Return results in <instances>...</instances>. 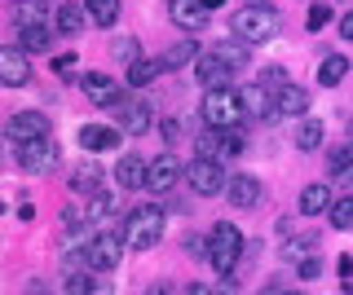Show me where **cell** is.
<instances>
[{
    "mask_svg": "<svg viewBox=\"0 0 353 295\" xmlns=\"http://www.w3.org/2000/svg\"><path fill=\"white\" fill-rule=\"evenodd\" d=\"M230 36L243 40V45H270V40L283 36V14L270 0H248L243 9L230 14Z\"/></svg>",
    "mask_w": 353,
    "mask_h": 295,
    "instance_id": "obj_1",
    "label": "cell"
},
{
    "mask_svg": "<svg viewBox=\"0 0 353 295\" xmlns=\"http://www.w3.org/2000/svg\"><path fill=\"white\" fill-rule=\"evenodd\" d=\"M88 251V269H97V273H110L119 265V256H124V238H115L110 229H102V234H93L84 243Z\"/></svg>",
    "mask_w": 353,
    "mask_h": 295,
    "instance_id": "obj_7",
    "label": "cell"
},
{
    "mask_svg": "<svg viewBox=\"0 0 353 295\" xmlns=\"http://www.w3.org/2000/svg\"><path fill=\"white\" fill-rule=\"evenodd\" d=\"M248 49H252V45H243V40H234V36L221 40V45H212V53H216L221 62H230L234 71H248Z\"/></svg>",
    "mask_w": 353,
    "mask_h": 295,
    "instance_id": "obj_27",
    "label": "cell"
},
{
    "mask_svg": "<svg viewBox=\"0 0 353 295\" xmlns=\"http://www.w3.org/2000/svg\"><path fill=\"white\" fill-rule=\"evenodd\" d=\"M18 155V168L27 172V177H44V172H53L62 163V150L53 137H40V141H22V146H14Z\"/></svg>",
    "mask_w": 353,
    "mask_h": 295,
    "instance_id": "obj_5",
    "label": "cell"
},
{
    "mask_svg": "<svg viewBox=\"0 0 353 295\" xmlns=\"http://www.w3.org/2000/svg\"><path fill=\"white\" fill-rule=\"evenodd\" d=\"M93 295H110V282H102V278H93Z\"/></svg>",
    "mask_w": 353,
    "mask_h": 295,
    "instance_id": "obj_43",
    "label": "cell"
},
{
    "mask_svg": "<svg viewBox=\"0 0 353 295\" xmlns=\"http://www.w3.org/2000/svg\"><path fill=\"white\" fill-rule=\"evenodd\" d=\"M119 133H124V128L84 124V128H80V146L88 150V155H97V150H119Z\"/></svg>",
    "mask_w": 353,
    "mask_h": 295,
    "instance_id": "obj_20",
    "label": "cell"
},
{
    "mask_svg": "<svg viewBox=\"0 0 353 295\" xmlns=\"http://www.w3.org/2000/svg\"><path fill=\"white\" fill-rule=\"evenodd\" d=\"M296 273H301V278H305V282H314V278H318V273H323V260H318V251H314V256H305V260H301V265H296Z\"/></svg>",
    "mask_w": 353,
    "mask_h": 295,
    "instance_id": "obj_36",
    "label": "cell"
},
{
    "mask_svg": "<svg viewBox=\"0 0 353 295\" xmlns=\"http://www.w3.org/2000/svg\"><path fill=\"white\" fill-rule=\"evenodd\" d=\"M203 119H208V128H239L243 119H248V111H243V93H234V89H208Z\"/></svg>",
    "mask_w": 353,
    "mask_h": 295,
    "instance_id": "obj_4",
    "label": "cell"
},
{
    "mask_svg": "<svg viewBox=\"0 0 353 295\" xmlns=\"http://www.w3.org/2000/svg\"><path fill=\"white\" fill-rule=\"evenodd\" d=\"M199 155L203 159H234V155H243L239 128H208V133L199 137Z\"/></svg>",
    "mask_w": 353,
    "mask_h": 295,
    "instance_id": "obj_10",
    "label": "cell"
},
{
    "mask_svg": "<svg viewBox=\"0 0 353 295\" xmlns=\"http://www.w3.org/2000/svg\"><path fill=\"white\" fill-rule=\"evenodd\" d=\"M345 75H349V62L340 58V53H331V58H323V67H318V84H323V89H336Z\"/></svg>",
    "mask_w": 353,
    "mask_h": 295,
    "instance_id": "obj_30",
    "label": "cell"
},
{
    "mask_svg": "<svg viewBox=\"0 0 353 295\" xmlns=\"http://www.w3.org/2000/svg\"><path fill=\"white\" fill-rule=\"evenodd\" d=\"M274 111H279V115H305L309 111V93L301 89V84L287 80L283 89H274Z\"/></svg>",
    "mask_w": 353,
    "mask_h": 295,
    "instance_id": "obj_21",
    "label": "cell"
},
{
    "mask_svg": "<svg viewBox=\"0 0 353 295\" xmlns=\"http://www.w3.org/2000/svg\"><path fill=\"white\" fill-rule=\"evenodd\" d=\"M115 212V194L110 190H97V194H88V221H106V216Z\"/></svg>",
    "mask_w": 353,
    "mask_h": 295,
    "instance_id": "obj_33",
    "label": "cell"
},
{
    "mask_svg": "<svg viewBox=\"0 0 353 295\" xmlns=\"http://www.w3.org/2000/svg\"><path fill=\"white\" fill-rule=\"evenodd\" d=\"M181 295H221V287H216V282H190Z\"/></svg>",
    "mask_w": 353,
    "mask_h": 295,
    "instance_id": "obj_39",
    "label": "cell"
},
{
    "mask_svg": "<svg viewBox=\"0 0 353 295\" xmlns=\"http://www.w3.org/2000/svg\"><path fill=\"white\" fill-rule=\"evenodd\" d=\"M22 295H49V282H31V287L22 291Z\"/></svg>",
    "mask_w": 353,
    "mask_h": 295,
    "instance_id": "obj_42",
    "label": "cell"
},
{
    "mask_svg": "<svg viewBox=\"0 0 353 295\" xmlns=\"http://www.w3.org/2000/svg\"><path fill=\"white\" fill-rule=\"evenodd\" d=\"M168 18L185 31V36H199V31L212 23V9H208L203 0H168Z\"/></svg>",
    "mask_w": 353,
    "mask_h": 295,
    "instance_id": "obj_11",
    "label": "cell"
},
{
    "mask_svg": "<svg viewBox=\"0 0 353 295\" xmlns=\"http://www.w3.org/2000/svg\"><path fill=\"white\" fill-rule=\"evenodd\" d=\"M115 119L119 128H124L128 137H141L150 128V102H137V97H124V102L115 106Z\"/></svg>",
    "mask_w": 353,
    "mask_h": 295,
    "instance_id": "obj_15",
    "label": "cell"
},
{
    "mask_svg": "<svg viewBox=\"0 0 353 295\" xmlns=\"http://www.w3.org/2000/svg\"><path fill=\"white\" fill-rule=\"evenodd\" d=\"M163 71H176V67H185V62H199V45H194V36H185V40H176V45L163 49Z\"/></svg>",
    "mask_w": 353,
    "mask_h": 295,
    "instance_id": "obj_25",
    "label": "cell"
},
{
    "mask_svg": "<svg viewBox=\"0 0 353 295\" xmlns=\"http://www.w3.org/2000/svg\"><path fill=\"white\" fill-rule=\"evenodd\" d=\"M176 181H185V163L176 159V155H154V159H150L146 190H150V194H172Z\"/></svg>",
    "mask_w": 353,
    "mask_h": 295,
    "instance_id": "obj_9",
    "label": "cell"
},
{
    "mask_svg": "<svg viewBox=\"0 0 353 295\" xmlns=\"http://www.w3.org/2000/svg\"><path fill=\"white\" fill-rule=\"evenodd\" d=\"M221 295H239V287H234V282L225 278V282H221Z\"/></svg>",
    "mask_w": 353,
    "mask_h": 295,
    "instance_id": "obj_45",
    "label": "cell"
},
{
    "mask_svg": "<svg viewBox=\"0 0 353 295\" xmlns=\"http://www.w3.org/2000/svg\"><path fill=\"white\" fill-rule=\"evenodd\" d=\"M71 190H80V194H97L102 190V168H97L93 159H80V163H71Z\"/></svg>",
    "mask_w": 353,
    "mask_h": 295,
    "instance_id": "obj_23",
    "label": "cell"
},
{
    "mask_svg": "<svg viewBox=\"0 0 353 295\" xmlns=\"http://www.w3.org/2000/svg\"><path fill=\"white\" fill-rule=\"evenodd\" d=\"M243 111H248V119H274L279 111H274V89L270 84H248L243 89Z\"/></svg>",
    "mask_w": 353,
    "mask_h": 295,
    "instance_id": "obj_17",
    "label": "cell"
},
{
    "mask_svg": "<svg viewBox=\"0 0 353 295\" xmlns=\"http://www.w3.org/2000/svg\"><path fill=\"white\" fill-rule=\"evenodd\" d=\"M80 84H84V97H88L93 106H110V111H115V106L124 102V93H119V84L110 80V75H102V71H88Z\"/></svg>",
    "mask_w": 353,
    "mask_h": 295,
    "instance_id": "obj_14",
    "label": "cell"
},
{
    "mask_svg": "<svg viewBox=\"0 0 353 295\" xmlns=\"http://www.w3.org/2000/svg\"><path fill=\"white\" fill-rule=\"evenodd\" d=\"M331 18H336V9H331V0H318V5H314V9L305 14V23H309V31H323V27L331 23Z\"/></svg>",
    "mask_w": 353,
    "mask_h": 295,
    "instance_id": "obj_35",
    "label": "cell"
},
{
    "mask_svg": "<svg viewBox=\"0 0 353 295\" xmlns=\"http://www.w3.org/2000/svg\"><path fill=\"white\" fill-rule=\"evenodd\" d=\"M163 225H168V216H163L159 203L132 207L128 221H124V247H128V251H150V247H159Z\"/></svg>",
    "mask_w": 353,
    "mask_h": 295,
    "instance_id": "obj_2",
    "label": "cell"
},
{
    "mask_svg": "<svg viewBox=\"0 0 353 295\" xmlns=\"http://www.w3.org/2000/svg\"><path fill=\"white\" fill-rule=\"evenodd\" d=\"M84 23H93V18H88V9L75 5V0H62L58 14H53V31H58V36H80Z\"/></svg>",
    "mask_w": 353,
    "mask_h": 295,
    "instance_id": "obj_18",
    "label": "cell"
},
{
    "mask_svg": "<svg viewBox=\"0 0 353 295\" xmlns=\"http://www.w3.org/2000/svg\"><path fill=\"white\" fill-rule=\"evenodd\" d=\"M49 14H58V5H53V0H14V27L44 23Z\"/></svg>",
    "mask_w": 353,
    "mask_h": 295,
    "instance_id": "obj_24",
    "label": "cell"
},
{
    "mask_svg": "<svg viewBox=\"0 0 353 295\" xmlns=\"http://www.w3.org/2000/svg\"><path fill=\"white\" fill-rule=\"evenodd\" d=\"M31 80V58L22 45H5L0 49V84H9V89H22V84Z\"/></svg>",
    "mask_w": 353,
    "mask_h": 295,
    "instance_id": "obj_12",
    "label": "cell"
},
{
    "mask_svg": "<svg viewBox=\"0 0 353 295\" xmlns=\"http://www.w3.org/2000/svg\"><path fill=\"white\" fill-rule=\"evenodd\" d=\"M340 36L353 40V9H349V14H340Z\"/></svg>",
    "mask_w": 353,
    "mask_h": 295,
    "instance_id": "obj_41",
    "label": "cell"
},
{
    "mask_svg": "<svg viewBox=\"0 0 353 295\" xmlns=\"http://www.w3.org/2000/svg\"><path fill=\"white\" fill-rule=\"evenodd\" d=\"M146 177H150V159H141V155H124L115 163L119 190H146Z\"/></svg>",
    "mask_w": 353,
    "mask_h": 295,
    "instance_id": "obj_16",
    "label": "cell"
},
{
    "mask_svg": "<svg viewBox=\"0 0 353 295\" xmlns=\"http://www.w3.org/2000/svg\"><path fill=\"white\" fill-rule=\"evenodd\" d=\"M185 185H190L194 194H203V199H212V194H221L230 185V177H225V168H221V159L199 155L194 163H185Z\"/></svg>",
    "mask_w": 353,
    "mask_h": 295,
    "instance_id": "obj_6",
    "label": "cell"
},
{
    "mask_svg": "<svg viewBox=\"0 0 353 295\" xmlns=\"http://www.w3.org/2000/svg\"><path fill=\"white\" fill-rule=\"evenodd\" d=\"M159 133H163V141H176V137H181V124H176V119H163Z\"/></svg>",
    "mask_w": 353,
    "mask_h": 295,
    "instance_id": "obj_40",
    "label": "cell"
},
{
    "mask_svg": "<svg viewBox=\"0 0 353 295\" xmlns=\"http://www.w3.org/2000/svg\"><path fill=\"white\" fill-rule=\"evenodd\" d=\"M53 71H58L62 80H71L75 75V53H58V58H53Z\"/></svg>",
    "mask_w": 353,
    "mask_h": 295,
    "instance_id": "obj_38",
    "label": "cell"
},
{
    "mask_svg": "<svg viewBox=\"0 0 353 295\" xmlns=\"http://www.w3.org/2000/svg\"><path fill=\"white\" fill-rule=\"evenodd\" d=\"M314 251H318V238H314V234H292V238H287V247H283V256L301 265V260L314 256Z\"/></svg>",
    "mask_w": 353,
    "mask_h": 295,
    "instance_id": "obj_32",
    "label": "cell"
},
{
    "mask_svg": "<svg viewBox=\"0 0 353 295\" xmlns=\"http://www.w3.org/2000/svg\"><path fill=\"white\" fill-rule=\"evenodd\" d=\"M159 71H163V62L137 58V62H128V84H132V89H146V84H150V80H154Z\"/></svg>",
    "mask_w": 353,
    "mask_h": 295,
    "instance_id": "obj_31",
    "label": "cell"
},
{
    "mask_svg": "<svg viewBox=\"0 0 353 295\" xmlns=\"http://www.w3.org/2000/svg\"><path fill=\"white\" fill-rule=\"evenodd\" d=\"M327 216H331V225H336V229H353V194H345V199H336Z\"/></svg>",
    "mask_w": 353,
    "mask_h": 295,
    "instance_id": "obj_34",
    "label": "cell"
},
{
    "mask_svg": "<svg viewBox=\"0 0 353 295\" xmlns=\"http://www.w3.org/2000/svg\"><path fill=\"white\" fill-rule=\"evenodd\" d=\"M93 27H115L119 23V0H84Z\"/></svg>",
    "mask_w": 353,
    "mask_h": 295,
    "instance_id": "obj_29",
    "label": "cell"
},
{
    "mask_svg": "<svg viewBox=\"0 0 353 295\" xmlns=\"http://www.w3.org/2000/svg\"><path fill=\"white\" fill-rule=\"evenodd\" d=\"M5 137L14 141V146H22V141H40V137H53L49 115H40V111H18V115H9Z\"/></svg>",
    "mask_w": 353,
    "mask_h": 295,
    "instance_id": "obj_8",
    "label": "cell"
},
{
    "mask_svg": "<svg viewBox=\"0 0 353 295\" xmlns=\"http://www.w3.org/2000/svg\"><path fill=\"white\" fill-rule=\"evenodd\" d=\"M243 256H248V243H243L239 225H230V221L212 225V269L221 273V278H230Z\"/></svg>",
    "mask_w": 353,
    "mask_h": 295,
    "instance_id": "obj_3",
    "label": "cell"
},
{
    "mask_svg": "<svg viewBox=\"0 0 353 295\" xmlns=\"http://www.w3.org/2000/svg\"><path fill=\"white\" fill-rule=\"evenodd\" d=\"M194 75H199V84H203V89H230V80H234L239 71L230 67V62H221L216 53H199Z\"/></svg>",
    "mask_w": 353,
    "mask_h": 295,
    "instance_id": "obj_13",
    "label": "cell"
},
{
    "mask_svg": "<svg viewBox=\"0 0 353 295\" xmlns=\"http://www.w3.org/2000/svg\"><path fill=\"white\" fill-rule=\"evenodd\" d=\"M225 194H230V203H234L239 212H248V207H256V203H261V181H256V177H248V172H239V177H230Z\"/></svg>",
    "mask_w": 353,
    "mask_h": 295,
    "instance_id": "obj_19",
    "label": "cell"
},
{
    "mask_svg": "<svg viewBox=\"0 0 353 295\" xmlns=\"http://www.w3.org/2000/svg\"><path fill=\"white\" fill-rule=\"evenodd\" d=\"M323 137H327V128H323V119H305L301 128H296V146L305 150V155H314L318 146H323Z\"/></svg>",
    "mask_w": 353,
    "mask_h": 295,
    "instance_id": "obj_28",
    "label": "cell"
},
{
    "mask_svg": "<svg viewBox=\"0 0 353 295\" xmlns=\"http://www.w3.org/2000/svg\"><path fill=\"white\" fill-rule=\"evenodd\" d=\"M115 58L119 62H137V40H128V36L115 40Z\"/></svg>",
    "mask_w": 353,
    "mask_h": 295,
    "instance_id": "obj_37",
    "label": "cell"
},
{
    "mask_svg": "<svg viewBox=\"0 0 353 295\" xmlns=\"http://www.w3.org/2000/svg\"><path fill=\"white\" fill-rule=\"evenodd\" d=\"M146 295H168V282H154V287H146Z\"/></svg>",
    "mask_w": 353,
    "mask_h": 295,
    "instance_id": "obj_44",
    "label": "cell"
},
{
    "mask_svg": "<svg viewBox=\"0 0 353 295\" xmlns=\"http://www.w3.org/2000/svg\"><path fill=\"white\" fill-rule=\"evenodd\" d=\"M279 295H305V291H279Z\"/></svg>",
    "mask_w": 353,
    "mask_h": 295,
    "instance_id": "obj_47",
    "label": "cell"
},
{
    "mask_svg": "<svg viewBox=\"0 0 353 295\" xmlns=\"http://www.w3.org/2000/svg\"><path fill=\"white\" fill-rule=\"evenodd\" d=\"M18 45L27 49V53H44L53 45V31L44 27V23H31V27H18Z\"/></svg>",
    "mask_w": 353,
    "mask_h": 295,
    "instance_id": "obj_26",
    "label": "cell"
},
{
    "mask_svg": "<svg viewBox=\"0 0 353 295\" xmlns=\"http://www.w3.org/2000/svg\"><path fill=\"white\" fill-rule=\"evenodd\" d=\"M296 203H301V216H323V212H331V203H336V199H331V185L314 181V185H305V190H301V199H296Z\"/></svg>",
    "mask_w": 353,
    "mask_h": 295,
    "instance_id": "obj_22",
    "label": "cell"
},
{
    "mask_svg": "<svg viewBox=\"0 0 353 295\" xmlns=\"http://www.w3.org/2000/svg\"><path fill=\"white\" fill-rule=\"evenodd\" d=\"M203 5H208V9H221V5H225V0H203Z\"/></svg>",
    "mask_w": 353,
    "mask_h": 295,
    "instance_id": "obj_46",
    "label": "cell"
}]
</instances>
